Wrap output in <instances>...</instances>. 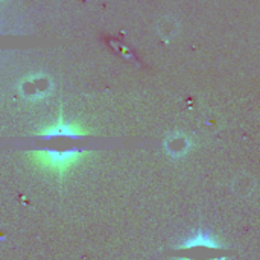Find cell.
<instances>
[{"label":"cell","mask_w":260,"mask_h":260,"mask_svg":"<svg viewBox=\"0 0 260 260\" xmlns=\"http://www.w3.org/2000/svg\"><path fill=\"white\" fill-rule=\"evenodd\" d=\"M87 151L84 149H66V151H55V149H40L32 151L29 154L30 161L53 175H66L75 165L81 161V158L85 155Z\"/></svg>","instance_id":"1"},{"label":"cell","mask_w":260,"mask_h":260,"mask_svg":"<svg viewBox=\"0 0 260 260\" xmlns=\"http://www.w3.org/2000/svg\"><path fill=\"white\" fill-rule=\"evenodd\" d=\"M233 251L227 248H218L212 245H189V247H181L175 248L174 251L169 253L172 257H181L186 260H215L221 257L232 256Z\"/></svg>","instance_id":"2"},{"label":"cell","mask_w":260,"mask_h":260,"mask_svg":"<svg viewBox=\"0 0 260 260\" xmlns=\"http://www.w3.org/2000/svg\"><path fill=\"white\" fill-rule=\"evenodd\" d=\"M41 137H72V139H78L82 136H87V133L76 123L73 122H66L62 119V116H59V119L52 123L50 126H46L41 133Z\"/></svg>","instance_id":"3"}]
</instances>
